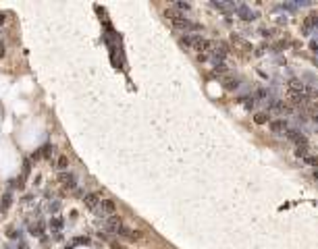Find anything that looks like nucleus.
I'll list each match as a JSON object with an SVG mask.
<instances>
[{"instance_id": "f257e3e1", "label": "nucleus", "mask_w": 318, "mask_h": 249, "mask_svg": "<svg viewBox=\"0 0 318 249\" xmlns=\"http://www.w3.org/2000/svg\"><path fill=\"white\" fill-rule=\"evenodd\" d=\"M83 204L96 214L98 218H108V216H115V204L98 193H83Z\"/></svg>"}, {"instance_id": "f8f14e48", "label": "nucleus", "mask_w": 318, "mask_h": 249, "mask_svg": "<svg viewBox=\"0 0 318 249\" xmlns=\"http://www.w3.org/2000/svg\"><path fill=\"white\" fill-rule=\"evenodd\" d=\"M312 175H314V179L318 181V168H314V170H312Z\"/></svg>"}, {"instance_id": "20e7f679", "label": "nucleus", "mask_w": 318, "mask_h": 249, "mask_svg": "<svg viewBox=\"0 0 318 249\" xmlns=\"http://www.w3.org/2000/svg\"><path fill=\"white\" fill-rule=\"evenodd\" d=\"M102 231L108 233V235H115V237H123V239H133L135 235H131L133 231L127 229L125 222L121 220V218L115 214V216H108L102 220Z\"/></svg>"}, {"instance_id": "9b49d317", "label": "nucleus", "mask_w": 318, "mask_h": 249, "mask_svg": "<svg viewBox=\"0 0 318 249\" xmlns=\"http://www.w3.org/2000/svg\"><path fill=\"white\" fill-rule=\"evenodd\" d=\"M254 120H256V122H268V114L266 112H258L256 116H254Z\"/></svg>"}, {"instance_id": "f03ea898", "label": "nucleus", "mask_w": 318, "mask_h": 249, "mask_svg": "<svg viewBox=\"0 0 318 249\" xmlns=\"http://www.w3.org/2000/svg\"><path fill=\"white\" fill-rule=\"evenodd\" d=\"M179 42H181L183 48L192 50V52H196L200 56L210 54L212 52V46H214V42L206 40L202 34H183V36H179Z\"/></svg>"}, {"instance_id": "9d476101", "label": "nucleus", "mask_w": 318, "mask_h": 249, "mask_svg": "<svg viewBox=\"0 0 318 249\" xmlns=\"http://www.w3.org/2000/svg\"><path fill=\"white\" fill-rule=\"evenodd\" d=\"M62 181H65V185L71 187V189H77V183H75V177L73 175H69V177L65 175V177H62Z\"/></svg>"}, {"instance_id": "6e6552de", "label": "nucleus", "mask_w": 318, "mask_h": 249, "mask_svg": "<svg viewBox=\"0 0 318 249\" xmlns=\"http://www.w3.org/2000/svg\"><path fill=\"white\" fill-rule=\"evenodd\" d=\"M289 129V122L287 120H283V118H277V120H270V131L279 137H285V133H287Z\"/></svg>"}, {"instance_id": "0eeeda50", "label": "nucleus", "mask_w": 318, "mask_h": 249, "mask_svg": "<svg viewBox=\"0 0 318 249\" xmlns=\"http://www.w3.org/2000/svg\"><path fill=\"white\" fill-rule=\"evenodd\" d=\"M218 77H220V81H222V87L229 89V91H235V89L241 87V79H239L233 71H225V73L218 75Z\"/></svg>"}, {"instance_id": "39448f33", "label": "nucleus", "mask_w": 318, "mask_h": 249, "mask_svg": "<svg viewBox=\"0 0 318 249\" xmlns=\"http://www.w3.org/2000/svg\"><path fill=\"white\" fill-rule=\"evenodd\" d=\"M285 137H287L289 141H293V145H296L298 150H308V139H306V135H304L300 129L291 127V124H289L287 133H285Z\"/></svg>"}, {"instance_id": "1a4fd4ad", "label": "nucleus", "mask_w": 318, "mask_h": 249, "mask_svg": "<svg viewBox=\"0 0 318 249\" xmlns=\"http://www.w3.org/2000/svg\"><path fill=\"white\" fill-rule=\"evenodd\" d=\"M60 227H62V220L58 216H52V220H50V231L52 233H60Z\"/></svg>"}, {"instance_id": "423d86ee", "label": "nucleus", "mask_w": 318, "mask_h": 249, "mask_svg": "<svg viewBox=\"0 0 318 249\" xmlns=\"http://www.w3.org/2000/svg\"><path fill=\"white\" fill-rule=\"evenodd\" d=\"M233 17H237V19H241V21H256L258 13L254 11V9H249L247 5L235 3V11H233Z\"/></svg>"}, {"instance_id": "7ed1b4c3", "label": "nucleus", "mask_w": 318, "mask_h": 249, "mask_svg": "<svg viewBox=\"0 0 318 249\" xmlns=\"http://www.w3.org/2000/svg\"><path fill=\"white\" fill-rule=\"evenodd\" d=\"M167 19L171 21V25L179 31V34L183 36V34H200V31L204 29L198 21H194V19H189L187 15H181V13H175V11H169L167 13Z\"/></svg>"}]
</instances>
